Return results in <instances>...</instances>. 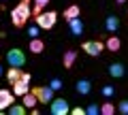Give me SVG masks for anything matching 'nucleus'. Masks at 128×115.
<instances>
[{"instance_id":"obj_1","label":"nucleus","mask_w":128,"mask_h":115,"mask_svg":"<svg viewBox=\"0 0 128 115\" xmlns=\"http://www.w3.org/2000/svg\"><path fill=\"white\" fill-rule=\"evenodd\" d=\"M32 0H22V2H17V6H13V11H11V21H13L15 28H24L26 26V21L32 17Z\"/></svg>"},{"instance_id":"obj_2","label":"nucleus","mask_w":128,"mask_h":115,"mask_svg":"<svg viewBox=\"0 0 128 115\" xmlns=\"http://www.w3.org/2000/svg\"><path fill=\"white\" fill-rule=\"evenodd\" d=\"M34 21H36V26L41 30H51L56 26V21H58V13L56 11H43V13H38L34 17Z\"/></svg>"},{"instance_id":"obj_3","label":"nucleus","mask_w":128,"mask_h":115,"mask_svg":"<svg viewBox=\"0 0 128 115\" xmlns=\"http://www.w3.org/2000/svg\"><path fill=\"white\" fill-rule=\"evenodd\" d=\"M30 90L36 94V98H38L41 105H49V102L56 98V92L49 88V85H36V88H30Z\"/></svg>"},{"instance_id":"obj_4","label":"nucleus","mask_w":128,"mask_h":115,"mask_svg":"<svg viewBox=\"0 0 128 115\" xmlns=\"http://www.w3.org/2000/svg\"><path fill=\"white\" fill-rule=\"evenodd\" d=\"M6 62H9V66H19V68H24V66H26V53H24L22 49H17V47H13V49L6 51Z\"/></svg>"},{"instance_id":"obj_5","label":"nucleus","mask_w":128,"mask_h":115,"mask_svg":"<svg viewBox=\"0 0 128 115\" xmlns=\"http://www.w3.org/2000/svg\"><path fill=\"white\" fill-rule=\"evenodd\" d=\"M81 49L86 51L88 55L96 58V55H100V53H102V49H105V43L98 41V38H96V41H86V43L81 45Z\"/></svg>"},{"instance_id":"obj_6","label":"nucleus","mask_w":128,"mask_h":115,"mask_svg":"<svg viewBox=\"0 0 128 115\" xmlns=\"http://www.w3.org/2000/svg\"><path fill=\"white\" fill-rule=\"evenodd\" d=\"M49 105H51V115H68L70 113V107L64 98H54Z\"/></svg>"},{"instance_id":"obj_7","label":"nucleus","mask_w":128,"mask_h":115,"mask_svg":"<svg viewBox=\"0 0 128 115\" xmlns=\"http://www.w3.org/2000/svg\"><path fill=\"white\" fill-rule=\"evenodd\" d=\"M13 102H15V94L11 90H0V113L6 111Z\"/></svg>"},{"instance_id":"obj_8","label":"nucleus","mask_w":128,"mask_h":115,"mask_svg":"<svg viewBox=\"0 0 128 115\" xmlns=\"http://www.w3.org/2000/svg\"><path fill=\"white\" fill-rule=\"evenodd\" d=\"M83 30H86V26H83L81 17H73V19H68V32L73 34V36H83Z\"/></svg>"},{"instance_id":"obj_9","label":"nucleus","mask_w":128,"mask_h":115,"mask_svg":"<svg viewBox=\"0 0 128 115\" xmlns=\"http://www.w3.org/2000/svg\"><path fill=\"white\" fill-rule=\"evenodd\" d=\"M75 90H77L79 96H88V94L92 92V81L90 79H79V81L75 83Z\"/></svg>"},{"instance_id":"obj_10","label":"nucleus","mask_w":128,"mask_h":115,"mask_svg":"<svg viewBox=\"0 0 128 115\" xmlns=\"http://www.w3.org/2000/svg\"><path fill=\"white\" fill-rule=\"evenodd\" d=\"M75 62H77V51H75V49H68L66 53L62 55V64H64V68H66V70L73 68Z\"/></svg>"},{"instance_id":"obj_11","label":"nucleus","mask_w":128,"mask_h":115,"mask_svg":"<svg viewBox=\"0 0 128 115\" xmlns=\"http://www.w3.org/2000/svg\"><path fill=\"white\" fill-rule=\"evenodd\" d=\"M30 92V83L24 81V79H17V81L13 83V94L15 96H24V94Z\"/></svg>"},{"instance_id":"obj_12","label":"nucleus","mask_w":128,"mask_h":115,"mask_svg":"<svg viewBox=\"0 0 128 115\" xmlns=\"http://www.w3.org/2000/svg\"><path fill=\"white\" fill-rule=\"evenodd\" d=\"M105 30H107L109 34H115V32L120 30V19L115 17V15H109V17L105 19Z\"/></svg>"},{"instance_id":"obj_13","label":"nucleus","mask_w":128,"mask_h":115,"mask_svg":"<svg viewBox=\"0 0 128 115\" xmlns=\"http://www.w3.org/2000/svg\"><path fill=\"white\" fill-rule=\"evenodd\" d=\"M22 102H24V107H26V109H34V107L38 105V98H36V94L30 90L28 94H24V96H22Z\"/></svg>"},{"instance_id":"obj_14","label":"nucleus","mask_w":128,"mask_h":115,"mask_svg":"<svg viewBox=\"0 0 128 115\" xmlns=\"http://www.w3.org/2000/svg\"><path fill=\"white\" fill-rule=\"evenodd\" d=\"M109 75H111V77H115V79L124 77V75H126V66H124L122 62H113V64L109 66Z\"/></svg>"},{"instance_id":"obj_15","label":"nucleus","mask_w":128,"mask_h":115,"mask_svg":"<svg viewBox=\"0 0 128 115\" xmlns=\"http://www.w3.org/2000/svg\"><path fill=\"white\" fill-rule=\"evenodd\" d=\"M49 2H51V0H32V17H36L38 13H43Z\"/></svg>"},{"instance_id":"obj_16","label":"nucleus","mask_w":128,"mask_h":115,"mask_svg":"<svg viewBox=\"0 0 128 115\" xmlns=\"http://www.w3.org/2000/svg\"><path fill=\"white\" fill-rule=\"evenodd\" d=\"M19 77H22V68H19V66H9V70H6V79H9L11 85H13Z\"/></svg>"},{"instance_id":"obj_17","label":"nucleus","mask_w":128,"mask_h":115,"mask_svg":"<svg viewBox=\"0 0 128 115\" xmlns=\"http://www.w3.org/2000/svg\"><path fill=\"white\" fill-rule=\"evenodd\" d=\"M105 47L115 53V51H120V47H122V41H120V36H109L107 43H105Z\"/></svg>"},{"instance_id":"obj_18","label":"nucleus","mask_w":128,"mask_h":115,"mask_svg":"<svg viewBox=\"0 0 128 115\" xmlns=\"http://www.w3.org/2000/svg\"><path fill=\"white\" fill-rule=\"evenodd\" d=\"M43 49H45V43L41 41V38H32L30 41V53H43Z\"/></svg>"},{"instance_id":"obj_19","label":"nucleus","mask_w":128,"mask_h":115,"mask_svg":"<svg viewBox=\"0 0 128 115\" xmlns=\"http://www.w3.org/2000/svg\"><path fill=\"white\" fill-rule=\"evenodd\" d=\"M73 17H81V9H79L77 4H70L68 9L64 11V19L68 21V19H73Z\"/></svg>"},{"instance_id":"obj_20","label":"nucleus","mask_w":128,"mask_h":115,"mask_svg":"<svg viewBox=\"0 0 128 115\" xmlns=\"http://www.w3.org/2000/svg\"><path fill=\"white\" fill-rule=\"evenodd\" d=\"M115 111H118V107H115L113 102H109V100L100 105V115H113Z\"/></svg>"},{"instance_id":"obj_21","label":"nucleus","mask_w":128,"mask_h":115,"mask_svg":"<svg viewBox=\"0 0 128 115\" xmlns=\"http://www.w3.org/2000/svg\"><path fill=\"white\" fill-rule=\"evenodd\" d=\"M26 107H24V102H22V105H15V102H13V105H11L9 107V113L11 115H26Z\"/></svg>"},{"instance_id":"obj_22","label":"nucleus","mask_w":128,"mask_h":115,"mask_svg":"<svg viewBox=\"0 0 128 115\" xmlns=\"http://www.w3.org/2000/svg\"><path fill=\"white\" fill-rule=\"evenodd\" d=\"M49 88L54 90V92H60V90L64 88V81H62V79H60V77H54V79H51V81H49Z\"/></svg>"},{"instance_id":"obj_23","label":"nucleus","mask_w":128,"mask_h":115,"mask_svg":"<svg viewBox=\"0 0 128 115\" xmlns=\"http://www.w3.org/2000/svg\"><path fill=\"white\" fill-rule=\"evenodd\" d=\"M86 115H100V105H96V102L88 105L86 107Z\"/></svg>"},{"instance_id":"obj_24","label":"nucleus","mask_w":128,"mask_h":115,"mask_svg":"<svg viewBox=\"0 0 128 115\" xmlns=\"http://www.w3.org/2000/svg\"><path fill=\"white\" fill-rule=\"evenodd\" d=\"M100 94H102L105 98H111V96H115V88H113V85H102Z\"/></svg>"},{"instance_id":"obj_25","label":"nucleus","mask_w":128,"mask_h":115,"mask_svg":"<svg viewBox=\"0 0 128 115\" xmlns=\"http://www.w3.org/2000/svg\"><path fill=\"white\" fill-rule=\"evenodd\" d=\"M118 113L128 115V98H126V100H120V102H118Z\"/></svg>"},{"instance_id":"obj_26","label":"nucleus","mask_w":128,"mask_h":115,"mask_svg":"<svg viewBox=\"0 0 128 115\" xmlns=\"http://www.w3.org/2000/svg\"><path fill=\"white\" fill-rule=\"evenodd\" d=\"M38 30H41V28H38V26H32L30 30H28V36H32V38H34V36H36V34H38Z\"/></svg>"},{"instance_id":"obj_27","label":"nucleus","mask_w":128,"mask_h":115,"mask_svg":"<svg viewBox=\"0 0 128 115\" xmlns=\"http://www.w3.org/2000/svg\"><path fill=\"white\" fill-rule=\"evenodd\" d=\"M70 113H73V115H86V109H81V107H75V109H70Z\"/></svg>"},{"instance_id":"obj_28","label":"nucleus","mask_w":128,"mask_h":115,"mask_svg":"<svg viewBox=\"0 0 128 115\" xmlns=\"http://www.w3.org/2000/svg\"><path fill=\"white\" fill-rule=\"evenodd\" d=\"M124 2H126V0H115V4H124Z\"/></svg>"},{"instance_id":"obj_29","label":"nucleus","mask_w":128,"mask_h":115,"mask_svg":"<svg viewBox=\"0 0 128 115\" xmlns=\"http://www.w3.org/2000/svg\"><path fill=\"white\" fill-rule=\"evenodd\" d=\"M0 77H2V66H0Z\"/></svg>"},{"instance_id":"obj_30","label":"nucleus","mask_w":128,"mask_h":115,"mask_svg":"<svg viewBox=\"0 0 128 115\" xmlns=\"http://www.w3.org/2000/svg\"><path fill=\"white\" fill-rule=\"evenodd\" d=\"M0 36H2V34H0Z\"/></svg>"}]
</instances>
